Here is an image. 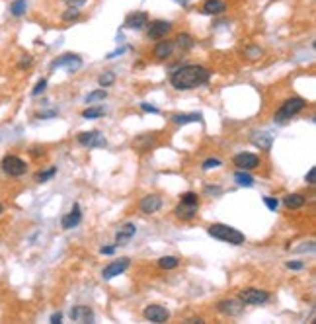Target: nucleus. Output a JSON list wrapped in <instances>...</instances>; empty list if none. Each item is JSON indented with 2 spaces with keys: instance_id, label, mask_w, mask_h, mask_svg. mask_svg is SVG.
I'll return each mask as SVG.
<instances>
[{
  "instance_id": "obj_21",
  "label": "nucleus",
  "mask_w": 316,
  "mask_h": 324,
  "mask_svg": "<svg viewBox=\"0 0 316 324\" xmlns=\"http://www.w3.org/2000/svg\"><path fill=\"white\" fill-rule=\"evenodd\" d=\"M174 51V41H158V45L154 47V57L156 59H166V57H170Z\"/></svg>"
},
{
  "instance_id": "obj_16",
  "label": "nucleus",
  "mask_w": 316,
  "mask_h": 324,
  "mask_svg": "<svg viewBox=\"0 0 316 324\" xmlns=\"http://www.w3.org/2000/svg\"><path fill=\"white\" fill-rule=\"evenodd\" d=\"M80 221H82L80 205H78V203H74V205H72V209H70V213H67V215L63 217L61 225H63V229H65V231H69V229H74L76 225H80Z\"/></svg>"
},
{
  "instance_id": "obj_31",
  "label": "nucleus",
  "mask_w": 316,
  "mask_h": 324,
  "mask_svg": "<svg viewBox=\"0 0 316 324\" xmlns=\"http://www.w3.org/2000/svg\"><path fill=\"white\" fill-rule=\"evenodd\" d=\"M55 174H57V166H51L49 170H45V172H39V174L35 176V180L41 184V182H47L49 178H53Z\"/></svg>"
},
{
  "instance_id": "obj_41",
  "label": "nucleus",
  "mask_w": 316,
  "mask_h": 324,
  "mask_svg": "<svg viewBox=\"0 0 316 324\" xmlns=\"http://www.w3.org/2000/svg\"><path fill=\"white\" fill-rule=\"evenodd\" d=\"M32 65V57L30 55H24V59L20 61V69H26V67H30Z\"/></svg>"
},
{
  "instance_id": "obj_23",
  "label": "nucleus",
  "mask_w": 316,
  "mask_h": 324,
  "mask_svg": "<svg viewBox=\"0 0 316 324\" xmlns=\"http://www.w3.org/2000/svg\"><path fill=\"white\" fill-rule=\"evenodd\" d=\"M176 125H186V123H192V121H201V113H176L172 117Z\"/></svg>"
},
{
  "instance_id": "obj_40",
  "label": "nucleus",
  "mask_w": 316,
  "mask_h": 324,
  "mask_svg": "<svg viewBox=\"0 0 316 324\" xmlns=\"http://www.w3.org/2000/svg\"><path fill=\"white\" fill-rule=\"evenodd\" d=\"M287 268L289 270H302L304 268V262H287Z\"/></svg>"
},
{
  "instance_id": "obj_8",
  "label": "nucleus",
  "mask_w": 316,
  "mask_h": 324,
  "mask_svg": "<svg viewBox=\"0 0 316 324\" xmlns=\"http://www.w3.org/2000/svg\"><path fill=\"white\" fill-rule=\"evenodd\" d=\"M146 26H148V32H146L148 39H162V37H166L172 32V24L166 22V20H154V22H150Z\"/></svg>"
},
{
  "instance_id": "obj_24",
  "label": "nucleus",
  "mask_w": 316,
  "mask_h": 324,
  "mask_svg": "<svg viewBox=\"0 0 316 324\" xmlns=\"http://www.w3.org/2000/svg\"><path fill=\"white\" fill-rule=\"evenodd\" d=\"M176 45L180 49H184V51H190V49L195 47V41H193V37L190 34H180V36L176 37Z\"/></svg>"
},
{
  "instance_id": "obj_25",
  "label": "nucleus",
  "mask_w": 316,
  "mask_h": 324,
  "mask_svg": "<svg viewBox=\"0 0 316 324\" xmlns=\"http://www.w3.org/2000/svg\"><path fill=\"white\" fill-rule=\"evenodd\" d=\"M234 180H236L238 186H242V188H252L254 186V176H250L246 170H238L234 174Z\"/></svg>"
},
{
  "instance_id": "obj_32",
  "label": "nucleus",
  "mask_w": 316,
  "mask_h": 324,
  "mask_svg": "<svg viewBox=\"0 0 316 324\" xmlns=\"http://www.w3.org/2000/svg\"><path fill=\"white\" fill-rule=\"evenodd\" d=\"M105 96H107V92H105L104 88H100V90L90 92V94L86 96V102L88 104H92V102H96V100H104Z\"/></svg>"
},
{
  "instance_id": "obj_47",
  "label": "nucleus",
  "mask_w": 316,
  "mask_h": 324,
  "mask_svg": "<svg viewBox=\"0 0 316 324\" xmlns=\"http://www.w3.org/2000/svg\"><path fill=\"white\" fill-rule=\"evenodd\" d=\"M2 211H4V207H2V205H0V213H2Z\"/></svg>"
},
{
  "instance_id": "obj_19",
  "label": "nucleus",
  "mask_w": 316,
  "mask_h": 324,
  "mask_svg": "<svg viewBox=\"0 0 316 324\" xmlns=\"http://www.w3.org/2000/svg\"><path fill=\"white\" fill-rule=\"evenodd\" d=\"M225 10H227V6L223 0H205V4H203V14H207V16L223 14Z\"/></svg>"
},
{
  "instance_id": "obj_7",
  "label": "nucleus",
  "mask_w": 316,
  "mask_h": 324,
  "mask_svg": "<svg viewBox=\"0 0 316 324\" xmlns=\"http://www.w3.org/2000/svg\"><path fill=\"white\" fill-rule=\"evenodd\" d=\"M78 143L82 146H90V148H102L107 144V141L100 131H86V133L78 135Z\"/></svg>"
},
{
  "instance_id": "obj_3",
  "label": "nucleus",
  "mask_w": 316,
  "mask_h": 324,
  "mask_svg": "<svg viewBox=\"0 0 316 324\" xmlns=\"http://www.w3.org/2000/svg\"><path fill=\"white\" fill-rule=\"evenodd\" d=\"M304 108H306V102L302 98H289L275 111V117L273 119H275V123H285V121H289L293 115H297L298 111H302Z\"/></svg>"
},
{
  "instance_id": "obj_5",
  "label": "nucleus",
  "mask_w": 316,
  "mask_h": 324,
  "mask_svg": "<svg viewBox=\"0 0 316 324\" xmlns=\"http://www.w3.org/2000/svg\"><path fill=\"white\" fill-rule=\"evenodd\" d=\"M240 301L244 305H262V303H267L269 301V293L263 291V289H256V287H248L240 291Z\"/></svg>"
},
{
  "instance_id": "obj_2",
  "label": "nucleus",
  "mask_w": 316,
  "mask_h": 324,
  "mask_svg": "<svg viewBox=\"0 0 316 324\" xmlns=\"http://www.w3.org/2000/svg\"><path fill=\"white\" fill-rule=\"evenodd\" d=\"M207 233H209L213 238L223 240V242H228V244H234V246L244 244V240H246L244 233H240V231H238V229H234V227L223 225V223H215V225H211L209 229H207Z\"/></svg>"
},
{
  "instance_id": "obj_11",
  "label": "nucleus",
  "mask_w": 316,
  "mask_h": 324,
  "mask_svg": "<svg viewBox=\"0 0 316 324\" xmlns=\"http://www.w3.org/2000/svg\"><path fill=\"white\" fill-rule=\"evenodd\" d=\"M217 310L221 314H227V316H238L244 310V303L240 299H225L217 305Z\"/></svg>"
},
{
  "instance_id": "obj_20",
  "label": "nucleus",
  "mask_w": 316,
  "mask_h": 324,
  "mask_svg": "<svg viewBox=\"0 0 316 324\" xmlns=\"http://www.w3.org/2000/svg\"><path fill=\"white\" fill-rule=\"evenodd\" d=\"M306 203V198L302 194H289L287 198H283V205L287 209H300Z\"/></svg>"
},
{
  "instance_id": "obj_13",
  "label": "nucleus",
  "mask_w": 316,
  "mask_h": 324,
  "mask_svg": "<svg viewBox=\"0 0 316 324\" xmlns=\"http://www.w3.org/2000/svg\"><path fill=\"white\" fill-rule=\"evenodd\" d=\"M80 65H82V59H80L78 55L67 53V55H63L61 59L53 61V63H51V71H55V69H61V67H69V71H74V69H78Z\"/></svg>"
},
{
  "instance_id": "obj_33",
  "label": "nucleus",
  "mask_w": 316,
  "mask_h": 324,
  "mask_svg": "<svg viewBox=\"0 0 316 324\" xmlns=\"http://www.w3.org/2000/svg\"><path fill=\"white\" fill-rule=\"evenodd\" d=\"M182 203H188V205H199V198H197V194H193V192H186V194L182 196Z\"/></svg>"
},
{
  "instance_id": "obj_15",
  "label": "nucleus",
  "mask_w": 316,
  "mask_h": 324,
  "mask_svg": "<svg viewBox=\"0 0 316 324\" xmlns=\"http://www.w3.org/2000/svg\"><path fill=\"white\" fill-rule=\"evenodd\" d=\"M135 234H137V227L133 223H125L123 227H119V231L115 234V246H125Z\"/></svg>"
},
{
  "instance_id": "obj_36",
  "label": "nucleus",
  "mask_w": 316,
  "mask_h": 324,
  "mask_svg": "<svg viewBox=\"0 0 316 324\" xmlns=\"http://www.w3.org/2000/svg\"><path fill=\"white\" fill-rule=\"evenodd\" d=\"M45 86H47V80H43V78H41V80H39V82L35 84L34 90H32V96H39L41 92L45 90Z\"/></svg>"
},
{
  "instance_id": "obj_27",
  "label": "nucleus",
  "mask_w": 316,
  "mask_h": 324,
  "mask_svg": "<svg viewBox=\"0 0 316 324\" xmlns=\"http://www.w3.org/2000/svg\"><path fill=\"white\" fill-rule=\"evenodd\" d=\"M26 8H28V2H26V0H14V2L10 4L12 16H22V14H26Z\"/></svg>"
},
{
  "instance_id": "obj_46",
  "label": "nucleus",
  "mask_w": 316,
  "mask_h": 324,
  "mask_svg": "<svg viewBox=\"0 0 316 324\" xmlns=\"http://www.w3.org/2000/svg\"><path fill=\"white\" fill-rule=\"evenodd\" d=\"M174 2H178L180 6H188V0H174Z\"/></svg>"
},
{
  "instance_id": "obj_17",
  "label": "nucleus",
  "mask_w": 316,
  "mask_h": 324,
  "mask_svg": "<svg viewBox=\"0 0 316 324\" xmlns=\"http://www.w3.org/2000/svg\"><path fill=\"white\" fill-rule=\"evenodd\" d=\"M146 24H148L146 12H133L125 18V28H129V30H142Z\"/></svg>"
},
{
  "instance_id": "obj_22",
  "label": "nucleus",
  "mask_w": 316,
  "mask_h": 324,
  "mask_svg": "<svg viewBox=\"0 0 316 324\" xmlns=\"http://www.w3.org/2000/svg\"><path fill=\"white\" fill-rule=\"evenodd\" d=\"M252 143L256 144L258 148H262V150H269V148H271V143H273V137H271L269 133H256V135L252 137Z\"/></svg>"
},
{
  "instance_id": "obj_35",
  "label": "nucleus",
  "mask_w": 316,
  "mask_h": 324,
  "mask_svg": "<svg viewBox=\"0 0 316 324\" xmlns=\"http://www.w3.org/2000/svg\"><path fill=\"white\" fill-rule=\"evenodd\" d=\"M263 203L267 205V209H269V211H275V209L279 207V201H277L275 198H263Z\"/></svg>"
},
{
  "instance_id": "obj_29",
  "label": "nucleus",
  "mask_w": 316,
  "mask_h": 324,
  "mask_svg": "<svg viewBox=\"0 0 316 324\" xmlns=\"http://www.w3.org/2000/svg\"><path fill=\"white\" fill-rule=\"evenodd\" d=\"M104 115V108H88L82 111L84 119H94V117H102Z\"/></svg>"
},
{
  "instance_id": "obj_1",
  "label": "nucleus",
  "mask_w": 316,
  "mask_h": 324,
  "mask_svg": "<svg viewBox=\"0 0 316 324\" xmlns=\"http://www.w3.org/2000/svg\"><path fill=\"white\" fill-rule=\"evenodd\" d=\"M211 80V71L201 65H184L170 76V84L176 90H193Z\"/></svg>"
},
{
  "instance_id": "obj_39",
  "label": "nucleus",
  "mask_w": 316,
  "mask_h": 324,
  "mask_svg": "<svg viewBox=\"0 0 316 324\" xmlns=\"http://www.w3.org/2000/svg\"><path fill=\"white\" fill-rule=\"evenodd\" d=\"M140 109H142V111H148V113H158V108L150 106V104H146V102H142V104H140Z\"/></svg>"
},
{
  "instance_id": "obj_37",
  "label": "nucleus",
  "mask_w": 316,
  "mask_h": 324,
  "mask_svg": "<svg viewBox=\"0 0 316 324\" xmlns=\"http://www.w3.org/2000/svg\"><path fill=\"white\" fill-rule=\"evenodd\" d=\"M67 6H72V8H80V6H84L88 0H63Z\"/></svg>"
},
{
  "instance_id": "obj_43",
  "label": "nucleus",
  "mask_w": 316,
  "mask_h": 324,
  "mask_svg": "<svg viewBox=\"0 0 316 324\" xmlns=\"http://www.w3.org/2000/svg\"><path fill=\"white\" fill-rule=\"evenodd\" d=\"M61 320H63V312H55V314L51 316V322L53 324H59Z\"/></svg>"
},
{
  "instance_id": "obj_38",
  "label": "nucleus",
  "mask_w": 316,
  "mask_h": 324,
  "mask_svg": "<svg viewBox=\"0 0 316 324\" xmlns=\"http://www.w3.org/2000/svg\"><path fill=\"white\" fill-rule=\"evenodd\" d=\"M314 176H316V168L312 166V168L308 170V174H306V184H308V186H314Z\"/></svg>"
},
{
  "instance_id": "obj_18",
  "label": "nucleus",
  "mask_w": 316,
  "mask_h": 324,
  "mask_svg": "<svg viewBox=\"0 0 316 324\" xmlns=\"http://www.w3.org/2000/svg\"><path fill=\"white\" fill-rule=\"evenodd\" d=\"M197 207L199 205H188V203H182L180 201V205L174 209V213L178 219H182V221H192L193 217L197 215Z\"/></svg>"
},
{
  "instance_id": "obj_42",
  "label": "nucleus",
  "mask_w": 316,
  "mask_h": 324,
  "mask_svg": "<svg viewBox=\"0 0 316 324\" xmlns=\"http://www.w3.org/2000/svg\"><path fill=\"white\" fill-rule=\"evenodd\" d=\"M115 248H117L115 244H113V246H102V248H100V252L105 254V256H109V254H113V252H115Z\"/></svg>"
},
{
  "instance_id": "obj_4",
  "label": "nucleus",
  "mask_w": 316,
  "mask_h": 324,
  "mask_svg": "<svg viewBox=\"0 0 316 324\" xmlns=\"http://www.w3.org/2000/svg\"><path fill=\"white\" fill-rule=\"evenodd\" d=\"M0 166H2V170H4V172H6L8 176H12V178L24 176V174H26V170H28L26 162L22 160L20 156H14V154H8V156H4Z\"/></svg>"
},
{
  "instance_id": "obj_44",
  "label": "nucleus",
  "mask_w": 316,
  "mask_h": 324,
  "mask_svg": "<svg viewBox=\"0 0 316 324\" xmlns=\"http://www.w3.org/2000/svg\"><path fill=\"white\" fill-rule=\"evenodd\" d=\"M260 53H262L260 49H254V47H252V49H248V55H252L250 59H256V55H260Z\"/></svg>"
},
{
  "instance_id": "obj_45",
  "label": "nucleus",
  "mask_w": 316,
  "mask_h": 324,
  "mask_svg": "<svg viewBox=\"0 0 316 324\" xmlns=\"http://www.w3.org/2000/svg\"><path fill=\"white\" fill-rule=\"evenodd\" d=\"M32 154H34V156H39V154H43V148H37V146H35V148H32Z\"/></svg>"
},
{
  "instance_id": "obj_34",
  "label": "nucleus",
  "mask_w": 316,
  "mask_h": 324,
  "mask_svg": "<svg viewBox=\"0 0 316 324\" xmlns=\"http://www.w3.org/2000/svg\"><path fill=\"white\" fill-rule=\"evenodd\" d=\"M217 166H221V160L219 158H207V160L203 162V170H211V168H217Z\"/></svg>"
},
{
  "instance_id": "obj_26",
  "label": "nucleus",
  "mask_w": 316,
  "mask_h": 324,
  "mask_svg": "<svg viewBox=\"0 0 316 324\" xmlns=\"http://www.w3.org/2000/svg\"><path fill=\"white\" fill-rule=\"evenodd\" d=\"M158 266L162 268V270H174L180 266V260L176 258V256H162L160 260H158Z\"/></svg>"
},
{
  "instance_id": "obj_30",
  "label": "nucleus",
  "mask_w": 316,
  "mask_h": 324,
  "mask_svg": "<svg viewBox=\"0 0 316 324\" xmlns=\"http://www.w3.org/2000/svg\"><path fill=\"white\" fill-rule=\"evenodd\" d=\"M78 18H80V10H78V8L69 6V10L63 12V20H65V22H74V20H78Z\"/></svg>"
},
{
  "instance_id": "obj_14",
  "label": "nucleus",
  "mask_w": 316,
  "mask_h": 324,
  "mask_svg": "<svg viewBox=\"0 0 316 324\" xmlns=\"http://www.w3.org/2000/svg\"><path fill=\"white\" fill-rule=\"evenodd\" d=\"M139 207H140V211H142V213L152 215V213L160 211V207H162V199L158 198V196H154V194H150V196H146V198L140 199Z\"/></svg>"
},
{
  "instance_id": "obj_12",
  "label": "nucleus",
  "mask_w": 316,
  "mask_h": 324,
  "mask_svg": "<svg viewBox=\"0 0 316 324\" xmlns=\"http://www.w3.org/2000/svg\"><path fill=\"white\" fill-rule=\"evenodd\" d=\"M70 320L72 322H94V310L86 305H76L70 308Z\"/></svg>"
},
{
  "instance_id": "obj_9",
  "label": "nucleus",
  "mask_w": 316,
  "mask_h": 324,
  "mask_svg": "<svg viewBox=\"0 0 316 324\" xmlns=\"http://www.w3.org/2000/svg\"><path fill=\"white\" fill-rule=\"evenodd\" d=\"M129 266H131V260H129V258L113 260L111 264H107L104 270H102V277H104V279H113L115 275H121Z\"/></svg>"
},
{
  "instance_id": "obj_6",
  "label": "nucleus",
  "mask_w": 316,
  "mask_h": 324,
  "mask_svg": "<svg viewBox=\"0 0 316 324\" xmlns=\"http://www.w3.org/2000/svg\"><path fill=\"white\" fill-rule=\"evenodd\" d=\"M142 316H144L148 322L162 324L170 318V312H168V308H164V306H160V305H148V306H144Z\"/></svg>"
},
{
  "instance_id": "obj_28",
  "label": "nucleus",
  "mask_w": 316,
  "mask_h": 324,
  "mask_svg": "<svg viewBox=\"0 0 316 324\" xmlns=\"http://www.w3.org/2000/svg\"><path fill=\"white\" fill-rule=\"evenodd\" d=\"M113 82H115V74H113V72H104V74H100V78H98V84H100L102 88L111 86Z\"/></svg>"
},
{
  "instance_id": "obj_10",
  "label": "nucleus",
  "mask_w": 316,
  "mask_h": 324,
  "mask_svg": "<svg viewBox=\"0 0 316 324\" xmlns=\"http://www.w3.org/2000/svg\"><path fill=\"white\" fill-rule=\"evenodd\" d=\"M232 162H234V166L238 170H254V168L260 166V156L252 154V152H240V154H236L232 158Z\"/></svg>"
}]
</instances>
